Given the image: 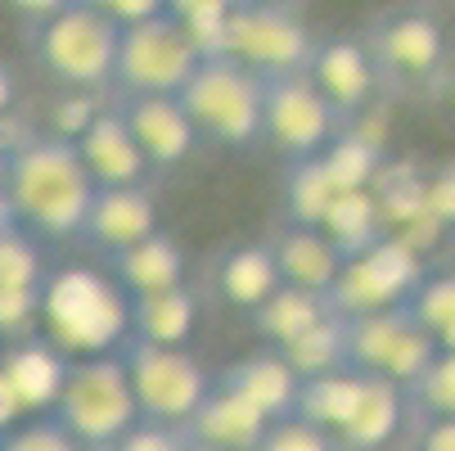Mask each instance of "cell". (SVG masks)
Masks as SVG:
<instances>
[{
    "instance_id": "1",
    "label": "cell",
    "mask_w": 455,
    "mask_h": 451,
    "mask_svg": "<svg viewBox=\"0 0 455 451\" xmlns=\"http://www.w3.org/2000/svg\"><path fill=\"white\" fill-rule=\"evenodd\" d=\"M95 189L100 185L91 181L73 141L45 132V136H28L10 145L5 204L19 217V226L50 239L82 235Z\"/></svg>"
},
{
    "instance_id": "2",
    "label": "cell",
    "mask_w": 455,
    "mask_h": 451,
    "mask_svg": "<svg viewBox=\"0 0 455 451\" xmlns=\"http://www.w3.org/2000/svg\"><path fill=\"white\" fill-rule=\"evenodd\" d=\"M50 415L91 451L113 447L132 424H140V407H136L122 357L117 352L77 357L68 366V379H63L59 402L50 407Z\"/></svg>"
},
{
    "instance_id": "3",
    "label": "cell",
    "mask_w": 455,
    "mask_h": 451,
    "mask_svg": "<svg viewBox=\"0 0 455 451\" xmlns=\"http://www.w3.org/2000/svg\"><path fill=\"white\" fill-rule=\"evenodd\" d=\"M176 100L189 113V122L199 126V136H212L217 145L248 149L262 141L267 82L230 54H208Z\"/></svg>"
},
{
    "instance_id": "4",
    "label": "cell",
    "mask_w": 455,
    "mask_h": 451,
    "mask_svg": "<svg viewBox=\"0 0 455 451\" xmlns=\"http://www.w3.org/2000/svg\"><path fill=\"white\" fill-rule=\"evenodd\" d=\"M117 45H122V28L86 5H68L50 23H36L32 36V54L41 68L59 77L68 91H86V95L113 82Z\"/></svg>"
},
{
    "instance_id": "5",
    "label": "cell",
    "mask_w": 455,
    "mask_h": 451,
    "mask_svg": "<svg viewBox=\"0 0 455 451\" xmlns=\"http://www.w3.org/2000/svg\"><path fill=\"white\" fill-rule=\"evenodd\" d=\"M117 357L132 379V393L140 407V420H163V424H189L212 393L217 374H208L185 348H163V343H145L136 334H126L117 343Z\"/></svg>"
},
{
    "instance_id": "6",
    "label": "cell",
    "mask_w": 455,
    "mask_h": 451,
    "mask_svg": "<svg viewBox=\"0 0 455 451\" xmlns=\"http://www.w3.org/2000/svg\"><path fill=\"white\" fill-rule=\"evenodd\" d=\"M204 59L208 54L199 50V41H194L176 19L158 14V19L122 28L113 86H117L122 100H132V95H180Z\"/></svg>"
},
{
    "instance_id": "7",
    "label": "cell",
    "mask_w": 455,
    "mask_h": 451,
    "mask_svg": "<svg viewBox=\"0 0 455 451\" xmlns=\"http://www.w3.org/2000/svg\"><path fill=\"white\" fill-rule=\"evenodd\" d=\"M437 339L411 316V307H383L365 316H347V366L361 374H383L411 389V383L433 366Z\"/></svg>"
},
{
    "instance_id": "8",
    "label": "cell",
    "mask_w": 455,
    "mask_h": 451,
    "mask_svg": "<svg viewBox=\"0 0 455 451\" xmlns=\"http://www.w3.org/2000/svg\"><path fill=\"white\" fill-rule=\"evenodd\" d=\"M315 45L320 41L302 19L289 14V5H239V14L226 23L221 36V54L239 59L262 82L307 73Z\"/></svg>"
},
{
    "instance_id": "9",
    "label": "cell",
    "mask_w": 455,
    "mask_h": 451,
    "mask_svg": "<svg viewBox=\"0 0 455 451\" xmlns=\"http://www.w3.org/2000/svg\"><path fill=\"white\" fill-rule=\"evenodd\" d=\"M343 136V117L324 100L307 73L298 77H271L267 82V104H262V141L284 154L289 163L320 158Z\"/></svg>"
},
{
    "instance_id": "10",
    "label": "cell",
    "mask_w": 455,
    "mask_h": 451,
    "mask_svg": "<svg viewBox=\"0 0 455 451\" xmlns=\"http://www.w3.org/2000/svg\"><path fill=\"white\" fill-rule=\"evenodd\" d=\"M424 280L419 253L406 239H379L374 248L347 257V271L330 294L339 316H365L383 307H402Z\"/></svg>"
},
{
    "instance_id": "11",
    "label": "cell",
    "mask_w": 455,
    "mask_h": 451,
    "mask_svg": "<svg viewBox=\"0 0 455 451\" xmlns=\"http://www.w3.org/2000/svg\"><path fill=\"white\" fill-rule=\"evenodd\" d=\"M370 50L379 59V73H393L402 82H428L442 73L446 32L428 10H397L370 32Z\"/></svg>"
},
{
    "instance_id": "12",
    "label": "cell",
    "mask_w": 455,
    "mask_h": 451,
    "mask_svg": "<svg viewBox=\"0 0 455 451\" xmlns=\"http://www.w3.org/2000/svg\"><path fill=\"white\" fill-rule=\"evenodd\" d=\"M311 86L334 104L339 117H352L370 104L374 86H379V59L370 50V41L356 36H330L320 41L311 54V68H307Z\"/></svg>"
},
{
    "instance_id": "13",
    "label": "cell",
    "mask_w": 455,
    "mask_h": 451,
    "mask_svg": "<svg viewBox=\"0 0 455 451\" xmlns=\"http://www.w3.org/2000/svg\"><path fill=\"white\" fill-rule=\"evenodd\" d=\"M117 109L132 126L140 154L149 158V167H176L199 145V126L189 122L176 95H132V100H117Z\"/></svg>"
},
{
    "instance_id": "14",
    "label": "cell",
    "mask_w": 455,
    "mask_h": 451,
    "mask_svg": "<svg viewBox=\"0 0 455 451\" xmlns=\"http://www.w3.org/2000/svg\"><path fill=\"white\" fill-rule=\"evenodd\" d=\"M158 235V204L149 195V185H117V189H95L82 239L100 244L108 257L132 248L140 239Z\"/></svg>"
},
{
    "instance_id": "15",
    "label": "cell",
    "mask_w": 455,
    "mask_h": 451,
    "mask_svg": "<svg viewBox=\"0 0 455 451\" xmlns=\"http://www.w3.org/2000/svg\"><path fill=\"white\" fill-rule=\"evenodd\" d=\"M275 262H280V276L289 289H307V294H320L330 298L347 271V253L324 235L320 226H298L289 221L275 239Z\"/></svg>"
},
{
    "instance_id": "16",
    "label": "cell",
    "mask_w": 455,
    "mask_h": 451,
    "mask_svg": "<svg viewBox=\"0 0 455 451\" xmlns=\"http://www.w3.org/2000/svg\"><path fill=\"white\" fill-rule=\"evenodd\" d=\"M77 154L91 172V181L100 189H117V185H145V176L154 172L149 158L140 154L132 126H126L122 109H100V117L86 126V136L77 141Z\"/></svg>"
},
{
    "instance_id": "17",
    "label": "cell",
    "mask_w": 455,
    "mask_h": 451,
    "mask_svg": "<svg viewBox=\"0 0 455 451\" xmlns=\"http://www.w3.org/2000/svg\"><path fill=\"white\" fill-rule=\"evenodd\" d=\"M217 379L226 383V389H235L243 402H252L271 424H275V420H289V415L298 411L302 379H298V370L284 361L280 348L248 352V357H239L235 366H226Z\"/></svg>"
},
{
    "instance_id": "18",
    "label": "cell",
    "mask_w": 455,
    "mask_h": 451,
    "mask_svg": "<svg viewBox=\"0 0 455 451\" xmlns=\"http://www.w3.org/2000/svg\"><path fill=\"white\" fill-rule=\"evenodd\" d=\"M267 429H271V420L252 402H243L235 389H226L221 379L212 383L208 402L185 424L189 442H204L212 451H257V442L267 438Z\"/></svg>"
},
{
    "instance_id": "19",
    "label": "cell",
    "mask_w": 455,
    "mask_h": 451,
    "mask_svg": "<svg viewBox=\"0 0 455 451\" xmlns=\"http://www.w3.org/2000/svg\"><path fill=\"white\" fill-rule=\"evenodd\" d=\"M217 289L239 311H257L271 294H280L284 276H280V262H275V244L271 239L230 244L217 262Z\"/></svg>"
},
{
    "instance_id": "20",
    "label": "cell",
    "mask_w": 455,
    "mask_h": 451,
    "mask_svg": "<svg viewBox=\"0 0 455 451\" xmlns=\"http://www.w3.org/2000/svg\"><path fill=\"white\" fill-rule=\"evenodd\" d=\"M108 267H113V280L126 289V298L163 294V289H180L185 285V253H180V244L167 230L113 253Z\"/></svg>"
},
{
    "instance_id": "21",
    "label": "cell",
    "mask_w": 455,
    "mask_h": 451,
    "mask_svg": "<svg viewBox=\"0 0 455 451\" xmlns=\"http://www.w3.org/2000/svg\"><path fill=\"white\" fill-rule=\"evenodd\" d=\"M406 389L383 374H365L361 379V398L347 415V424L339 429V447L343 451H379L387 438L397 433L402 415H406Z\"/></svg>"
},
{
    "instance_id": "22",
    "label": "cell",
    "mask_w": 455,
    "mask_h": 451,
    "mask_svg": "<svg viewBox=\"0 0 455 451\" xmlns=\"http://www.w3.org/2000/svg\"><path fill=\"white\" fill-rule=\"evenodd\" d=\"M68 366H73V357H63L50 339L32 334V339H23V343H14L5 352L0 374L10 379V389L19 393V402L28 411V407H54L59 402V389H63V379H68Z\"/></svg>"
},
{
    "instance_id": "23",
    "label": "cell",
    "mask_w": 455,
    "mask_h": 451,
    "mask_svg": "<svg viewBox=\"0 0 455 451\" xmlns=\"http://www.w3.org/2000/svg\"><path fill=\"white\" fill-rule=\"evenodd\" d=\"M126 320H132V334L145 343L185 348L194 334V320H199V298L189 294V285L140 294V298H126Z\"/></svg>"
},
{
    "instance_id": "24",
    "label": "cell",
    "mask_w": 455,
    "mask_h": 451,
    "mask_svg": "<svg viewBox=\"0 0 455 451\" xmlns=\"http://www.w3.org/2000/svg\"><path fill=\"white\" fill-rule=\"evenodd\" d=\"M334 316V302L330 298H320V294H307V289H280L271 294L257 311H248L252 320V330L262 334L271 348H289L293 339H302L307 330H315L320 320H330Z\"/></svg>"
},
{
    "instance_id": "25",
    "label": "cell",
    "mask_w": 455,
    "mask_h": 451,
    "mask_svg": "<svg viewBox=\"0 0 455 451\" xmlns=\"http://www.w3.org/2000/svg\"><path fill=\"white\" fill-rule=\"evenodd\" d=\"M361 370H334V374H315V379H302V393H298V420L334 433L347 424L356 398H361Z\"/></svg>"
},
{
    "instance_id": "26",
    "label": "cell",
    "mask_w": 455,
    "mask_h": 451,
    "mask_svg": "<svg viewBox=\"0 0 455 451\" xmlns=\"http://www.w3.org/2000/svg\"><path fill=\"white\" fill-rule=\"evenodd\" d=\"M284 361L298 370V379H315V374H334V370H352L347 366V316H330L315 330H307L302 339H293L289 348H280Z\"/></svg>"
},
{
    "instance_id": "27",
    "label": "cell",
    "mask_w": 455,
    "mask_h": 451,
    "mask_svg": "<svg viewBox=\"0 0 455 451\" xmlns=\"http://www.w3.org/2000/svg\"><path fill=\"white\" fill-rule=\"evenodd\" d=\"M289 217L298 226H324L334 199H339V185L330 181V167L324 158H307V163H289Z\"/></svg>"
},
{
    "instance_id": "28",
    "label": "cell",
    "mask_w": 455,
    "mask_h": 451,
    "mask_svg": "<svg viewBox=\"0 0 455 451\" xmlns=\"http://www.w3.org/2000/svg\"><path fill=\"white\" fill-rule=\"evenodd\" d=\"M406 307L437 339V348H455V276H424Z\"/></svg>"
},
{
    "instance_id": "29",
    "label": "cell",
    "mask_w": 455,
    "mask_h": 451,
    "mask_svg": "<svg viewBox=\"0 0 455 451\" xmlns=\"http://www.w3.org/2000/svg\"><path fill=\"white\" fill-rule=\"evenodd\" d=\"M243 0H167V19H176L204 54H221L226 23L239 14Z\"/></svg>"
},
{
    "instance_id": "30",
    "label": "cell",
    "mask_w": 455,
    "mask_h": 451,
    "mask_svg": "<svg viewBox=\"0 0 455 451\" xmlns=\"http://www.w3.org/2000/svg\"><path fill=\"white\" fill-rule=\"evenodd\" d=\"M324 167H330V181L339 185V195H352V189H370L379 176V145L356 141V136H339L330 149L320 154Z\"/></svg>"
},
{
    "instance_id": "31",
    "label": "cell",
    "mask_w": 455,
    "mask_h": 451,
    "mask_svg": "<svg viewBox=\"0 0 455 451\" xmlns=\"http://www.w3.org/2000/svg\"><path fill=\"white\" fill-rule=\"evenodd\" d=\"M406 398L433 420H455V348H442L433 366L406 389Z\"/></svg>"
},
{
    "instance_id": "32",
    "label": "cell",
    "mask_w": 455,
    "mask_h": 451,
    "mask_svg": "<svg viewBox=\"0 0 455 451\" xmlns=\"http://www.w3.org/2000/svg\"><path fill=\"white\" fill-rule=\"evenodd\" d=\"M0 289H45L36 244L23 235V226L0 230Z\"/></svg>"
},
{
    "instance_id": "33",
    "label": "cell",
    "mask_w": 455,
    "mask_h": 451,
    "mask_svg": "<svg viewBox=\"0 0 455 451\" xmlns=\"http://www.w3.org/2000/svg\"><path fill=\"white\" fill-rule=\"evenodd\" d=\"M0 451H82V442L45 411L28 424H14L10 433H0Z\"/></svg>"
},
{
    "instance_id": "34",
    "label": "cell",
    "mask_w": 455,
    "mask_h": 451,
    "mask_svg": "<svg viewBox=\"0 0 455 451\" xmlns=\"http://www.w3.org/2000/svg\"><path fill=\"white\" fill-rule=\"evenodd\" d=\"M257 451H343V447H339L334 433H324V429L289 415V420H275L267 429V438L257 442Z\"/></svg>"
},
{
    "instance_id": "35",
    "label": "cell",
    "mask_w": 455,
    "mask_h": 451,
    "mask_svg": "<svg viewBox=\"0 0 455 451\" xmlns=\"http://www.w3.org/2000/svg\"><path fill=\"white\" fill-rule=\"evenodd\" d=\"M424 221H433L437 230H455V158L437 163L424 181Z\"/></svg>"
},
{
    "instance_id": "36",
    "label": "cell",
    "mask_w": 455,
    "mask_h": 451,
    "mask_svg": "<svg viewBox=\"0 0 455 451\" xmlns=\"http://www.w3.org/2000/svg\"><path fill=\"white\" fill-rule=\"evenodd\" d=\"M104 451H189V433L180 424H163V420H140L132 424L113 447Z\"/></svg>"
},
{
    "instance_id": "37",
    "label": "cell",
    "mask_w": 455,
    "mask_h": 451,
    "mask_svg": "<svg viewBox=\"0 0 455 451\" xmlns=\"http://www.w3.org/2000/svg\"><path fill=\"white\" fill-rule=\"evenodd\" d=\"M59 113H54V136H63V141H82L86 136V126L100 117V109H95V100L86 95V91H73V95H63L59 104H54Z\"/></svg>"
},
{
    "instance_id": "38",
    "label": "cell",
    "mask_w": 455,
    "mask_h": 451,
    "mask_svg": "<svg viewBox=\"0 0 455 451\" xmlns=\"http://www.w3.org/2000/svg\"><path fill=\"white\" fill-rule=\"evenodd\" d=\"M73 5L100 10V14L113 19L117 28H132V23H145V19L167 14V0H73Z\"/></svg>"
},
{
    "instance_id": "39",
    "label": "cell",
    "mask_w": 455,
    "mask_h": 451,
    "mask_svg": "<svg viewBox=\"0 0 455 451\" xmlns=\"http://www.w3.org/2000/svg\"><path fill=\"white\" fill-rule=\"evenodd\" d=\"M68 5H73V0H10V10L32 19V23H50L54 14H63Z\"/></svg>"
},
{
    "instance_id": "40",
    "label": "cell",
    "mask_w": 455,
    "mask_h": 451,
    "mask_svg": "<svg viewBox=\"0 0 455 451\" xmlns=\"http://www.w3.org/2000/svg\"><path fill=\"white\" fill-rule=\"evenodd\" d=\"M19 411H23V402H19V393L10 389V379L0 374V433H10L14 424H19Z\"/></svg>"
},
{
    "instance_id": "41",
    "label": "cell",
    "mask_w": 455,
    "mask_h": 451,
    "mask_svg": "<svg viewBox=\"0 0 455 451\" xmlns=\"http://www.w3.org/2000/svg\"><path fill=\"white\" fill-rule=\"evenodd\" d=\"M419 451H455V420H433V429L424 433Z\"/></svg>"
},
{
    "instance_id": "42",
    "label": "cell",
    "mask_w": 455,
    "mask_h": 451,
    "mask_svg": "<svg viewBox=\"0 0 455 451\" xmlns=\"http://www.w3.org/2000/svg\"><path fill=\"white\" fill-rule=\"evenodd\" d=\"M14 91H19V82H14V68H10V63H0V117L10 113V104H14Z\"/></svg>"
},
{
    "instance_id": "43",
    "label": "cell",
    "mask_w": 455,
    "mask_h": 451,
    "mask_svg": "<svg viewBox=\"0 0 455 451\" xmlns=\"http://www.w3.org/2000/svg\"><path fill=\"white\" fill-rule=\"evenodd\" d=\"M5 181H10V145H0V204H5Z\"/></svg>"
},
{
    "instance_id": "44",
    "label": "cell",
    "mask_w": 455,
    "mask_h": 451,
    "mask_svg": "<svg viewBox=\"0 0 455 451\" xmlns=\"http://www.w3.org/2000/svg\"><path fill=\"white\" fill-rule=\"evenodd\" d=\"M10 226H19V217L10 213V204H0V230H10Z\"/></svg>"
},
{
    "instance_id": "45",
    "label": "cell",
    "mask_w": 455,
    "mask_h": 451,
    "mask_svg": "<svg viewBox=\"0 0 455 451\" xmlns=\"http://www.w3.org/2000/svg\"><path fill=\"white\" fill-rule=\"evenodd\" d=\"M243 5H284V0H243Z\"/></svg>"
},
{
    "instance_id": "46",
    "label": "cell",
    "mask_w": 455,
    "mask_h": 451,
    "mask_svg": "<svg viewBox=\"0 0 455 451\" xmlns=\"http://www.w3.org/2000/svg\"><path fill=\"white\" fill-rule=\"evenodd\" d=\"M189 451H212V447H204V442H189Z\"/></svg>"
}]
</instances>
